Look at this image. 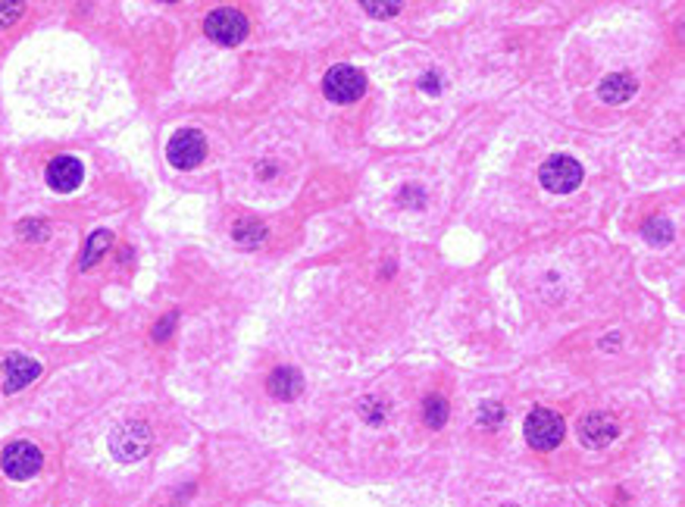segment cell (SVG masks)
I'll use <instances>...</instances> for the list:
<instances>
[{"label": "cell", "instance_id": "1", "mask_svg": "<svg viewBox=\"0 0 685 507\" xmlns=\"http://www.w3.org/2000/svg\"><path fill=\"white\" fill-rule=\"evenodd\" d=\"M150 442H154V435H150L148 423L132 419V423H122V426L113 429V435H110V451L122 464H135V460H142L150 451Z\"/></svg>", "mask_w": 685, "mask_h": 507}, {"label": "cell", "instance_id": "2", "mask_svg": "<svg viewBox=\"0 0 685 507\" xmlns=\"http://www.w3.org/2000/svg\"><path fill=\"white\" fill-rule=\"evenodd\" d=\"M526 442H529L535 451H551L560 445L564 439V417L548 407H535V411L526 417Z\"/></svg>", "mask_w": 685, "mask_h": 507}, {"label": "cell", "instance_id": "3", "mask_svg": "<svg viewBox=\"0 0 685 507\" xmlns=\"http://www.w3.org/2000/svg\"><path fill=\"white\" fill-rule=\"evenodd\" d=\"M538 179H542L544 188L554 191V195H570V191H576L579 185H582V166H579V160H573V157L558 154V157H551V160L542 163Z\"/></svg>", "mask_w": 685, "mask_h": 507}, {"label": "cell", "instance_id": "4", "mask_svg": "<svg viewBox=\"0 0 685 507\" xmlns=\"http://www.w3.org/2000/svg\"><path fill=\"white\" fill-rule=\"evenodd\" d=\"M41 464H44V454L32 442H13V445H7L4 454H0V470L16 482L32 480L41 470Z\"/></svg>", "mask_w": 685, "mask_h": 507}, {"label": "cell", "instance_id": "5", "mask_svg": "<svg viewBox=\"0 0 685 507\" xmlns=\"http://www.w3.org/2000/svg\"><path fill=\"white\" fill-rule=\"evenodd\" d=\"M323 91L335 104H354L366 91V75L354 66H332L323 79Z\"/></svg>", "mask_w": 685, "mask_h": 507}, {"label": "cell", "instance_id": "6", "mask_svg": "<svg viewBox=\"0 0 685 507\" xmlns=\"http://www.w3.org/2000/svg\"><path fill=\"white\" fill-rule=\"evenodd\" d=\"M204 32H207L210 38L216 41V44H226V48H232V44H242V41L248 38V19H244L238 10L222 7V10H213V13L207 16V22H204Z\"/></svg>", "mask_w": 685, "mask_h": 507}, {"label": "cell", "instance_id": "7", "mask_svg": "<svg viewBox=\"0 0 685 507\" xmlns=\"http://www.w3.org/2000/svg\"><path fill=\"white\" fill-rule=\"evenodd\" d=\"M166 157H169V163H173V166L195 169V166H201L204 157H207V142H204L201 132L181 129V132H175V135L169 138Z\"/></svg>", "mask_w": 685, "mask_h": 507}, {"label": "cell", "instance_id": "8", "mask_svg": "<svg viewBox=\"0 0 685 507\" xmlns=\"http://www.w3.org/2000/svg\"><path fill=\"white\" fill-rule=\"evenodd\" d=\"M620 426H617V419L611 417V413H589V417L579 419V439L585 442L589 448H604L611 445L613 439H617Z\"/></svg>", "mask_w": 685, "mask_h": 507}, {"label": "cell", "instance_id": "9", "mask_svg": "<svg viewBox=\"0 0 685 507\" xmlns=\"http://www.w3.org/2000/svg\"><path fill=\"white\" fill-rule=\"evenodd\" d=\"M81 176H85V169H81L79 157H73V154L54 157V160L48 163V185L54 191H63V195L79 188Z\"/></svg>", "mask_w": 685, "mask_h": 507}, {"label": "cell", "instance_id": "10", "mask_svg": "<svg viewBox=\"0 0 685 507\" xmlns=\"http://www.w3.org/2000/svg\"><path fill=\"white\" fill-rule=\"evenodd\" d=\"M41 373V364L32 357H26V354H10L7 360H4V388L7 392H19V388H26L28 382H35Z\"/></svg>", "mask_w": 685, "mask_h": 507}, {"label": "cell", "instance_id": "11", "mask_svg": "<svg viewBox=\"0 0 685 507\" xmlns=\"http://www.w3.org/2000/svg\"><path fill=\"white\" fill-rule=\"evenodd\" d=\"M269 395L279 401H295L297 395L304 392V376L291 366H279V370L269 373V382H266Z\"/></svg>", "mask_w": 685, "mask_h": 507}, {"label": "cell", "instance_id": "12", "mask_svg": "<svg viewBox=\"0 0 685 507\" xmlns=\"http://www.w3.org/2000/svg\"><path fill=\"white\" fill-rule=\"evenodd\" d=\"M635 88H638V81L632 79L629 73H613L601 81L598 95H601V101L604 104H626L632 95H635Z\"/></svg>", "mask_w": 685, "mask_h": 507}, {"label": "cell", "instance_id": "13", "mask_svg": "<svg viewBox=\"0 0 685 507\" xmlns=\"http://www.w3.org/2000/svg\"><path fill=\"white\" fill-rule=\"evenodd\" d=\"M110 242H113V235H110L107 229H97L95 235L88 238V248H85V257H81V270H88V266H95L97 260L104 257V250L110 248Z\"/></svg>", "mask_w": 685, "mask_h": 507}, {"label": "cell", "instance_id": "14", "mask_svg": "<svg viewBox=\"0 0 685 507\" xmlns=\"http://www.w3.org/2000/svg\"><path fill=\"white\" fill-rule=\"evenodd\" d=\"M423 419L429 429H442L448 423V401L442 395H432V398L423 401Z\"/></svg>", "mask_w": 685, "mask_h": 507}, {"label": "cell", "instance_id": "15", "mask_svg": "<svg viewBox=\"0 0 685 507\" xmlns=\"http://www.w3.org/2000/svg\"><path fill=\"white\" fill-rule=\"evenodd\" d=\"M263 235H266V229H263V223H257V219H242V223H235V242L260 244Z\"/></svg>", "mask_w": 685, "mask_h": 507}, {"label": "cell", "instance_id": "16", "mask_svg": "<svg viewBox=\"0 0 685 507\" xmlns=\"http://www.w3.org/2000/svg\"><path fill=\"white\" fill-rule=\"evenodd\" d=\"M642 232H645V242H651V244L673 242V226L666 223V219H648V223L642 226Z\"/></svg>", "mask_w": 685, "mask_h": 507}, {"label": "cell", "instance_id": "17", "mask_svg": "<svg viewBox=\"0 0 685 507\" xmlns=\"http://www.w3.org/2000/svg\"><path fill=\"white\" fill-rule=\"evenodd\" d=\"M504 419V407L495 404V401H489V404L479 407V426L485 429H497V423Z\"/></svg>", "mask_w": 685, "mask_h": 507}, {"label": "cell", "instance_id": "18", "mask_svg": "<svg viewBox=\"0 0 685 507\" xmlns=\"http://www.w3.org/2000/svg\"><path fill=\"white\" fill-rule=\"evenodd\" d=\"M360 7L366 10V13H370V16H379V19H389V16H397V13H401L404 4H401V0H389V4H373V0H363Z\"/></svg>", "mask_w": 685, "mask_h": 507}, {"label": "cell", "instance_id": "19", "mask_svg": "<svg viewBox=\"0 0 685 507\" xmlns=\"http://www.w3.org/2000/svg\"><path fill=\"white\" fill-rule=\"evenodd\" d=\"M382 401H373V398H366V401H363V404H360V417L363 419H366V423H373V426H379V423H382V419H385V411H382Z\"/></svg>", "mask_w": 685, "mask_h": 507}, {"label": "cell", "instance_id": "20", "mask_svg": "<svg viewBox=\"0 0 685 507\" xmlns=\"http://www.w3.org/2000/svg\"><path fill=\"white\" fill-rule=\"evenodd\" d=\"M22 13V4H0V26H10Z\"/></svg>", "mask_w": 685, "mask_h": 507}, {"label": "cell", "instance_id": "21", "mask_svg": "<svg viewBox=\"0 0 685 507\" xmlns=\"http://www.w3.org/2000/svg\"><path fill=\"white\" fill-rule=\"evenodd\" d=\"M423 91H432V95H438V75H423V85H419Z\"/></svg>", "mask_w": 685, "mask_h": 507}, {"label": "cell", "instance_id": "22", "mask_svg": "<svg viewBox=\"0 0 685 507\" xmlns=\"http://www.w3.org/2000/svg\"><path fill=\"white\" fill-rule=\"evenodd\" d=\"M173 323H175V313H173V317H166L160 326H157V338H166V335H169V326H173Z\"/></svg>", "mask_w": 685, "mask_h": 507}]
</instances>
